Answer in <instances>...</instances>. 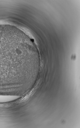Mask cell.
<instances>
[{"mask_svg": "<svg viewBox=\"0 0 80 128\" xmlns=\"http://www.w3.org/2000/svg\"><path fill=\"white\" fill-rule=\"evenodd\" d=\"M23 53L14 27L0 24V82L10 79L14 62L20 61Z\"/></svg>", "mask_w": 80, "mask_h": 128, "instance_id": "1", "label": "cell"}]
</instances>
